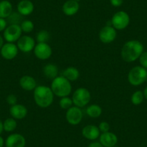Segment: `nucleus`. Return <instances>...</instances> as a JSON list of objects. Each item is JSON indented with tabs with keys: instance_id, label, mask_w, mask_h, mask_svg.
Listing matches in <instances>:
<instances>
[{
	"instance_id": "1",
	"label": "nucleus",
	"mask_w": 147,
	"mask_h": 147,
	"mask_svg": "<svg viewBox=\"0 0 147 147\" xmlns=\"http://www.w3.org/2000/svg\"><path fill=\"white\" fill-rule=\"evenodd\" d=\"M144 45L136 40H128L124 43L121 49V57L123 60L131 63L139 59L144 52Z\"/></svg>"
},
{
	"instance_id": "2",
	"label": "nucleus",
	"mask_w": 147,
	"mask_h": 147,
	"mask_svg": "<svg viewBox=\"0 0 147 147\" xmlns=\"http://www.w3.org/2000/svg\"><path fill=\"white\" fill-rule=\"evenodd\" d=\"M33 98L35 104L39 107L47 108L53 103L54 94L51 87L39 85L33 90Z\"/></svg>"
},
{
	"instance_id": "3",
	"label": "nucleus",
	"mask_w": 147,
	"mask_h": 147,
	"mask_svg": "<svg viewBox=\"0 0 147 147\" xmlns=\"http://www.w3.org/2000/svg\"><path fill=\"white\" fill-rule=\"evenodd\" d=\"M51 88L54 95L60 98L68 97L71 94L72 90L71 82L63 76H58L54 80H52Z\"/></svg>"
},
{
	"instance_id": "4",
	"label": "nucleus",
	"mask_w": 147,
	"mask_h": 147,
	"mask_svg": "<svg viewBox=\"0 0 147 147\" xmlns=\"http://www.w3.org/2000/svg\"><path fill=\"white\" fill-rule=\"evenodd\" d=\"M147 79V71L141 66L133 67L128 74V82L133 86H139L142 84Z\"/></svg>"
},
{
	"instance_id": "5",
	"label": "nucleus",
	"mask_w": 147,
	"mask_h": 147,
	"mask_svg": "<svg viewBox=\"0 0 147 147\" xmlns=\"http://www.w3.org/2000/svg\"><path fill=\"white\" fill-rule=\"evenodd\" d=\"M71 99L74 105L82 108L91 101V93L87 88L80 87L74 92Z\"/></svg>"
},
{
	"instance_id": "6",
	"label": "nucleus",
	"mask_w": 147,
	"mask_h": 147,
	"mask_svg": "<svg viewBox=\"0 0 147 147\" xmlns=\"http://www.w3.org/2000/svg\"><path fill=\"white\" fill-rule=\"evenodd\" d=\"M110 22L116 30H123L129 25L130 17L125 11H118L113 15Z\"/></svg>"
},
{
	"instance_id": "7",
	"label": "nucleus",
	"mask_w": 147,
	"mask_h": 147,
	"mask_svg": "<svg viewBox=\"0 0 147 147\" xmlns=\"http://www.w3.org/2000/svg\"><path fill=\"white\" fill-rule=\"evenodd\" d=\"M22 32L20 25L18 24H10L4 30L3 38L7 43H15L22 36Z\"/></svg>"
},
{
	"instance_id": "8",
	"label": "nucleus",
	"mask_w": 147,
	"mask_h": 147,
	"mask_svg": "<svg viewBox=\"0 0 147 147\" xmlns=\"http://www.w3.org/2000/svg\"><path fill=\"white\" fill-rule=\"evenodd\" d=\"M83 113L81 108L73 105L66 112V120L71 125H77L82 122Z\"/></svg>"
},
{
	"instance_id": "9",
	"label": "nucleus",
	"mask_w": 147,
	"mask_h": 147,
	"mask_svg": "<svg viewBox=\"0 0 147 147\" xmlns=\"http://www.w3.org/2000/svg\"><path fill=\"white\" fill-rule=\"evenodd\" d=\"M117 37V31L112 25H105L100 30L99 32V38L102 43L108 44L115 40Z\"/></svg>"
},
{
	"instance_id": "10",
	"label": "nucleus",
	"mask_w": 147,
	"mask_h": 147,
	"mask_svg": "<svg viewBox=\"0 0 147 147\" xmlns=\"http://www.w3.org/2000/svg\"><path fill=\"white\" fill-rule=\"evenodd\" d=\"M33 52L37 59L45 61L50 59L53 51L48 43H38L34 48Z\"/></svg>"
},
{
	"instance_id": "11",
	"label": "nucleus",
	"mask_w": 147,
	"mask_h": 147,
	"mask_svg": "<svg viewBox=\"0 0 147 147\" xmlns=\"http://www.w3.org/2000/svg\"><path fill=\"white\" fill-rule=\"evenodd\" d=\"M35 40L30 35H22L17 41V46L20 51L23 53H30L35 48Z\"/></svg>"
},
{
	"instance_id": "12",
	"label": "nucleus",
	"mask_w": 147,
	"mask_h": 147,
	"mask_svg": "<svg viewBox=\"0 0 147 147\" xmlns=\"http://www.w3.org/2000/svg\"><path fill=\"white\" fill-rule=\"evenodd\" d=\"M18 49L16 44L13 43H6L0 50V54L5 60H12L18 56Z\"/></svg>"
},
{
	"instance_id": "13",
	"label": "nucleus",
	"mask_w": 147,
	"mask_h": 147,
	"mask_svg": "<svg viewBox=\"0 0 147 147\" xmlns=\"http://www.w3.org/2000/svg\"><path fill=\"white\" fill-rule=\"evenodd\" d=\"M5 144L6 147H25L26 141L22 134H12L6 138Z\"/></svg>"
},
{
	"instance_id": "14",
	"label": "nucleus",
	"mask_w": 147,
	"mask_h": 147,
	"mask_svg": "<svg viewBox=\"0 0 147 147\" xmlns=\"http://www.w3.org/2000/svg\"><path fill=\"white\" fill-rule=\"evenodd\" d=\"M99 138V142L104 147H114L118 143V136L114 133L110 131L102 133Z\"/></svg>"
},
{
	"instance_id": "15",
	"label": "nucleus",
	"mask_w": 147,
	"mask_h": 147,
	"mask_svg": "<svg viewBox=\"0 0 147 147\" xmlns=\"http://www.w3.org/2000/svg\"><path fill=\"white\" fill-rule=\"evenodd\" d=\"M80 8L79 2L74 0H67L62 6V12L66 16H74L79 12Z\"/></svg>"
},
{
	"instance_id": "16",
	"label": "nucleus",
	"mask_w": 147,
	"mask_h": 147,
	"mask_svg": "<svg viewBox=\"0 0 147 147\" xmlns=\"http://www.w3.org/2000/svg\"><path fill=\"white\" fill-rule=\"evenodd\" d=\"M28 109L22 104L14 105L9 108V114L11 117L15 120L24 119L28 115Z\"/></svg>"
},
{
	"instance_id": "17",
	"label": "nucleus",
	"mask_w": 147,
	"mask_h": 147,
	"mask_svg": "<svg viewBox=\"0 0 147 147\" xmlns=\"http://www.w3.org/2000/svg\"><path fill=\"white\" fill-rule=\"evenodd\" d=\"M82 134L83 137L90 141H94L97 139L100 136V131L98 126L95 125H87L82 130Z\"/></svg>"
},
{
	"instance_id": "18",
	"label": "nucleus",
	"mask_w": 147,
	"mask_h": 147,
	"mask_svg": "<svg viewBox=\"0 0 147 147\" xmlns=\"http://www.w3.org/2000/svg\"><path fill=\"white\" fill-rule=\"evenodd\" d=\"M35 7L30 0H21L18 4L17 9L22 16H28L33 12Z\"/></svg>"
},
{
	"instance_id": "19",
	"label": "nucleus",
	"mask_w": 147,
	"mask_h": 147,
	"mask_svg": "<svg viewBox=\"0 0 147 147\" xmlns=\"http://www.w3.org/2000/svg\"><path fill=\"white\" fill-rule=\"evenodd\" d=\"M20 86L25 91H32L37 87V82L35 78L29 75H24L20 79Z\"/></svg>"
},
{
	"instance_id": "20",
	"label": "nucleus",
	"mask_w": 147,
	"mask_h": 147,
	"mask_svg": "<svg viewBox=\"0 0 147 147\" xmlns=\"http://www.w3.org/2000/svg\"><path fill=\"white\" fill-rule=\"evenodd\" d=\"M43 73L49 80H54L59 75V68L54 63H47L43 69Z\"/></svg>"
},
{
	"instance_id": "21",
	"label": "nucleus",
	"mask_w": 147,
	"mask_h": 147,
	"mask_svg": "<svg viewBox=\"0 0 147 147\" xmlns=\"http://www.w3.org/2000/svg\"><path fill=\"white\" fill-rule=\"evenodd\" d=\"M13 11L12 3L8 0H2L0 2V18L7 19L10 16Z\"/></svg>"
},
{
	"instance_id": "22",
	"label": "nucleus",
	"mask_w": 147,
	"mask_h": 147,
	"mask_svg": "<svg viewBox=\"0 0 147 147\" xmlns=\"http://www.w3.org/2000/svg\"><path fill=\"white\" fill-rule=\"evenodd\" d=\"M70 82H75L80 76V71L74 66H69L63 71L62 75Z\"/></svg>"
},
{
	"instance_id": "23",
	"label": "nucleus",
	"mask_w": 147,
	"mask_h": 147,
	"mask_svg": "<svg viewBox=\"0 0 147 147\" xmlns=\"http://www.w3.org/2000/svg\"><path fill=\"white\" fill-rule=\"evenodd\" d=\"M86 113L90 118H97L102 115V109L98 105H90L87 106V108H86Z\"/></svg>"
},
{
	"instance_id": "24",
	"label": "nucleus",
	"mask_w": 147,
	"mask_h": 147,
	"mask_svg": "<svg viewBox=\"0 0 147 147\" xmlns=\"http://www.w3.org/2000/svg\"><path fill=\"white\" fill-rule=\"evenodd\" d=\"M18 126L17 121L13 118H7L3 122V128L4 131L7 133L13 132Z\"/></svg>"
},
{
	"instance_id": "25",
	"label": "nucleus",
	"mask_w": 147,
	"mask_h": 147,
	"mask_svg": "<svg viewBox=\"0 0 147 147\" xmlns=\"http://www.w3.org/2000/svg\"><path fill=\"white\" fill-rule=\"evenodd\" d=\"M144 92L141 91V90H138V91H136L135 92L133 93L131 97V102L134 105H141L143 102V101H144Z\"/></svg>"
},
{
	"instance_id": "26",
	"label": "nucleus",
	"mask_w": 147,
	"mask_h": 147,
	"mask_svg": "<svg viewBox=\"0 0 147 147\" xmlns=\"http://www.w3.org/2000/svg\"><path fill=\"white\" fill-rule=\"evenodd\" d=\"M51 35L46 30L39 31L36 35V41L38 43H47L50 39Z\"/></svg>"
},
{
	"instance_id": "27",
	"label": "nucleus",
	"mask_w": 147,
	"mask_h": 147,
	"mask_svg": "<svg viewBox=\"0 0 147 147\" xmlns=\"http://www.w3.org/2000/svg\"><path fill=\"white\" fill-rule=\"evenodd\" d=\"M21 30L25 33H30L34 30V24L30 20H25L20 23Z\"/></svg>"
},
{
	"instance_id": "28",
	"label": "nucleus",
	"mask_w": 147,
	"mask_h": 147,
	"mask_svg": "<svg viewBox=\"0 0 147 147\" xmlns=\"http://www.w3.org/2000/svg\"><path fill=\"white\" fill-rule=\"evenodd\" d=\"M73 101H72V99L68 97H61L59 100V106L61 109L63 110H67L68 109H69L70 107H71L73 106Z\"/></svg>"
},
{
	"instance_id": "29",
	"label": "nucleus",
	"mask_w": 147,
	"mask_h": 147,
	"mask_svg": "<svg viewBox=\"0 0 147 147\" xmlns=\"http://www.w3.org/2000/svg\"><path fill=\"white\" fill-rule=\"evenodd\" d=\"M20 16H22V15H20L19 13L17 14L15 12H12L7 19L9 20V21H10L11 24H18V25H19V21L20 20Z\"/></svg>"
},
{
	"instance_id": "30",
	"label": "nucleus",
	"mask_w": 147,
	"mask_h": 147,
	"mask_svg": "<svg viewBox=\"0 0 147 147\" xmlns=\"http://www.w3.org/2000/svg\"><path fill=\"white\" fill-rule=\"evenodd\" d=\"M139 62L141 66L147 69V51H144L139 57Z\"/></svg>"
},
{
	"instance_id": "31",
	"label": "nucleus",
	"mask_w": 147,
	"mask_h": 147,
	"mask_svg": "<svg viewBox=\"0 0 147 147\" xmlns=\"http://www.w3.org/2000/svg\"><path fill=\"white\" fill-rule=\"evenodd\" d=\"M99 130H100V133H105L110 131V125L106 121H102L98 125Z\"/></svg>"
},
{
	"instance_id": "32",
	"label": "nucleus",
	"mask_w": 147,
	"mask_h": 147,
	"mask_svg": "<svg viewBox=\"0 0 147 147\" xmlns=\"http://www.w3.org/2000/svg\"><path fill=\"white\" fill-rule=\"evenodd\" d=\"M7 102L9 105L12 106L14 105H16L18 103V97L15 94H10L7 97Z\"/></svg>"
},
{
	"instance_id": "33",
	"label": "nucleus",
	"mask_w": 147,
	"mask_h": 147,
	"mask_svg": "<svg viewBox=\"0 0 147 147\" xmlns=\"http://www.w3.org/2000/svg\"><path fill=\"white\" fill-rule=\"evenodd\" d=\"M7 27V21L6 20V19L0 18V32H4Z\"/></svg>"
},
{
	"instance_id": "34",
	"label": "nucleus",
	"mask_w": 147,
	"mask_h": 147,
	"mask_svg": "<svg viewBox=\"0 0 147 147\" xmlns=\"http://www.w3.org/2000/svg\"><path fill=\"white\" fill-rule=\"evenodd\" d=\"M110 2L114 7H119L123 3V0H110Z\"/></svg>"
},
{
	"instance_id": "35",
	"label": "nucleus",
	"mask_w": 147,
	"mask_h": 147,
	"mask_svg": "<svg viewBox=\"0 0 147 147\" xmlns=\"http://www.w3.org/2000/svg\"><path fill=\"white\" fill-rule=\"evenodd\" d=\"M88 147H104L100 142H97V141H94L89 144Z\"/></svg>"
},
{
	"instance_id": "36",
	"label": "nucleus",
	"mask_w": 147,
	"mask_h": 147,
	"mask_svg": "<svg viewBox=\"0 0 147 147\" xmlns=\"http://www.w3.org/2000/svg\"><path fill=\"white\" fill-rule=\"evenodd\" d=\"M4 40H5V39H4L3 36H2V35H0V50H1V49L2 48L3 45L5 44V43H4Z\"/></svg>"
},
{
	"instance_id": "37",
	"label": "nucleus",
	"mask_w": 147,
	"mask_h": 147,
	"mask_svg": "<svg viewBox=\"0 0 147 147\" xmlns=\"http://www.w3.org/2000/svg\"><path fill=\"white\" fill-rule=\"evenodd\" d=\"M5 141L4 138L0 136V147H3L4 145H5Z\"/></svg>"
},
{
	"instance_id": "38",
	"label": "nucleus",
	"mask_w": 147,
	"mask_h": 147,
	"mask_svg": "<svg viewBox=\"0 0 147 147\" xmlns=\"http://www.w3.org/2000/svg\"><path fill=\"white\" fill-rule=\"evenodd\" d=\"M4 128H3V122L2 121V120L0 119V135L2 134V133L3 132Z\"/></svg>"
},
{
	"instance_id": "39",
	"label": "nucleus",
	"mask_w": 147,
	"mask_h": 147,
	"mask_svg": "<svg viewBox=\"0 0 147 147\" xmlns=\"http://www.w3.org/2000/svg\"><path fill=\"white\" fill-rule=\"evenodd\" d=\"M144 98H146V100H147V87L144 89Z\"/></svg>"
},
{
	"instance_id": "40",
	"label": "nucleus",
	"mask_w": 147,
	"mask_h": 147,
	"mask_svg": "<svg viewBox=\"0 0 147 147\" xmlns=\"http://www.w3.org/2000/svg\"><path fill=\"white\" fill-rule=\"evenodd\" d=\"M74 1H77V2H80V0H74Z\"/></svg>"
}]
</instances>
